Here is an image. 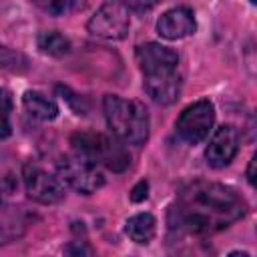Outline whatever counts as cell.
Here are the masks:
<instances>
[{"label": "cell", "mask_w": 257, "mask_h": 257, "mask_svg": "<svg viewBox=\"0 0 257 257\" xmlns=\"http://www.w3.org/2000/svg\"><path fill=\"white\" fill-rule=\"evenodd\" d=\"M245 213L247 203L235 189L213 181H193L171 209V227L189 235H211L227 229Z\"/></svg>", "instance_id": "cell-1"}, {"label": "cell", "mask_w": 257, "mask_h": 257, "mask_svg": "<svg viewBox=\"0 0 257 257\" xmlns=\"http://www.w3.org/2000/svg\"><path fill=\"white\" fill-rule=\"evenodd\" d=\"M104 118L110 133L126 145H143L149 139V112L139 100L122 98L118 94H106L102 100Z\"/></svg>", "instance_id": "cell-2"}, {"label": "cell", "mask_w": 257, "mask_h": 257, "mask_svg": "<svg viewBox=\"0 0 257 257\" xmlns=\"http://www.w3.org/2000/svg\"><path fill=\"white\" fill-rule=\"evenodd\" d=\"M70 145L76 155L96 165H104L110 171H122L131 163L126 151L100 133H74L70 137Z\"/></svg>", "instance_id": "cell-3"}, {"label": "cell", "mask_w": 257, "mask_h": 257, "mask_svg": "<svg viewBox=\"0 0 257 257\" xmlns=\"http://www.w3.org/2000/svg\"><path fill=\"white\" fill-rule=\"evenodd\" d=\"M56 173L64 185L82 195H90L104 185V175L98 165L76 153L62 157L56 165Z\"/></svg>", "instance_id": "cell-4"}, {"label": "cell", "mask_w": 257, "mask_h": 257, "mask_svg": "<svg viewBox=\"0 0 257 257\" xmlns=\"http://www.w3.org/2000/svg\"><path fill=\"white\" fill-rule=\"evenodd\" d=\"M131 18L128 8L118 0L104 2L88 20L86 28L92 36L102 40H122L128 32Z\"/></svg>", "instance_id": "cell-5"}, {"label": "cell", "mask_w": 257, "mask_h": 257, "mask_svg": "<svg viewBox=\"0 0 257 257\" xmlns=\"http://www.w3.org/2000/svg\"><path fill=\"white\" fill-rule=\"evenodd\" d=\"M213 122H215L213 102L211 100H197V102L189 104L187 108H183V112L179 114V118L175 122V131L185 143L197 145L209 137Z\"/></svg>", "instance_id": "cell-6"}, {"label": "cell", "mask_w": 257, "mask_h": 257, "mask_svg": "<svg viewBox=\"0 0 257 257\" xmlns=\"http://www.w3.org/2000/svg\"><path fill=\"white\" fill-rule=\"evenodd\" d=\"M135 56L145 78H159V76L179 72V54L173 48L163 46L159 42L141 44Z\"/></svg>", "instance_id": "cell-7"}, {"label": "cell", "mask_w": 257, "mask_h": 257, "mask_svg": "<svg viewBox=\"0 0 257 257\" xmlns=\"http://www.w3.org/2000/svg\"><path fill=\"white\" fill-rule=\"evenodd\" d=\"M24 187L28 197L42 205H54L64 197V183L36 165L24 167Z\"/></svg>", "instance_id": "cell-8"}, {"label": "cell", "mask_w": 257, "mask_h": 257, "mask_svg": "<svg viewBox=\"0 0 257 257\" xmlns=\"http://www.w3.org/2000/svg\"><path fill=\"white\" fill-rule=\"evenodd\" d=\"M237 151H239L237 128L233 124H223L213 133L205 151V159L213 169H223L235 159Z\"/></svg>", "instance_id": "cell-9"}, {"label": "cell", "mask_w": 257, "mask_h": 257, "mask_svg": "<svg viewBox=\"0 0 257 257\" xmlns=\"http://www.w3.org/2000/svg\"><path fill=\"white\" fill-rule=\"evenodd\" d=\"M195 30H197L195 14L191 8H185V6L171 8L163 12L161 18L157 20V32L165 40H179V38L191 36Z\"/></svg>", "instance_id": "cell-10"}, {"label": "cell", "mask_w": 257, "mask_h": 257, "mask_svg": "<svg viewBox=\"0 0 257 257\" xmlns=\"http://www.w3.org/2000/svg\"><path fill=\"white\" fill-rule=\"evenodd\" d=\"M145 92L159 104H173L181 94V74L173 72L159 78H145L143 80Z\"/></svg>", "instance_id": "cell-11"}, {"label": "cell", "mask_w": 257, "mask_h": 257, "mask_svg": "<svg viewBox=\"0 0 257 257\" xmlns=\"http://www.w3.org/2000/svg\"><path fill=\"white\" fill-rule=\"evenodd\" d=\"M24 108L30 116L38 118V120H54L58 116V106L52 98L44 96L38 90H26L22 96Z\"/></svg>", "instance_id": "cell-12"}, {"label": "cell", "mask_w": 257, "mask_h": 257, "mask_svg": "<svg viewBox=\"0 0 257 257\" xmlns=\"http://www.w3.org/2000/svg\"><path fill=\"white\" fill-rule=\"evenodd\" d=\"M124 233L128 235L131 241H135L139 245H147V243H151V239L157 233V221L151 213H137L126 221Z\"/></svg>", "instance_id": "cell-13"}, {"label": "cell", "mask_w": 257, "mask_h": 257, "mask_svg": "<svg viewBox=\"0 0 257 257\" xmlns=\"http://www.w3.org/2000/svg\"><path fill=\"white\" fill-rule=\"evenodd\" d=\"M36 42H38V48L44 54H48V56L60 58V56L70 52V40L64 34H60L58 30H44V32H40Z\"/></svg>", "instance_id": "cell-14"}, {"label": "cell", "mask_w": 257, "mask_h": 257, "mask_svg": "<svg viewBox=\"0 0 257 257\" xmlns=\"http://www.w3.org/2000/svg\"><path fill=\"white\" fill-rule=\"evenodd\" d=\"M12 96L6 88L0 86V139H8L12 135Z\"/></svg>", "instance_id": "cell-15"}, {"label": "cell", "mask_w": 257, "mask_h": 257, "mask_svg": "<svg viewBox=\"0 0 257 257\" xmlns=\"http://www.w3.org/2000/svg\"><path fill=\"white\" fill-rule=\"evenodd\" d=\"M76 0H38V4L42 6L44 12L52 14V16H62L66 14L72 6H74Z\"/></svg>", "instance_id": "cell-16"}, {"label": "cell", "mask_w": 257, "mask_h": 257, "mask_svg": "<svg viewBox=\"0 0 257 257\" xmlns=\"http://www.w3.org/2000/svg\"><path fill=\"white\" fill-rule=\"evenodd\" d=\"M18 183L12 175H6V177H0V205H4L16 191Z\"/></svg>", "instance_id": "cell-17"}, {"label": "cell", "mask_w": 257, "mask_h": 257, "mask_svg": "<svg viewBox=\"0 0 257 257\" xmlns=\"http://www.w3.org/2000/svg\"><path fill=\"white\" fill-rule=\"evenodd\" d=\"M18 58H20V54H16V52L10 50L8 46H2V44H0V66H2V68H16Z\"/></svg>", "instance_id": "cell-18"}, {"label": "cell", "mask_w": 257, "mask_h": 257, "mask_svg": "<svg viewBox=\"0 0 257 257\" xmlns=\"http://www.w3.org/2000/svg\"><path fill=\"white\" fill-rule=\"evenodd\" d=\"M118 2L124 4L126 8H133V10L143 12V10H151V8L157 6L161 0H118Z\"/></svg>", "instance_id": "cell-19"}, {"label": "cell", "mask_w": 257, "mask_h": 257, "mask_svg": "<svg viewBox=\"0 0 257 257\" xmlns=\"http://www.w3.org/2000/svg\"><path fill=\"white\" fill-rule=\"evenodd\" d=\"M147 191H149V183L147 181H139L135 185V189L131 191V201H135V203L145 201L147 199Z\"/></svg>", "instance_id": "cell-20"}, {"label": "cell", "mask_w": 257, "mask_h": 257, "mask_svg": "<svg viewBox=\"0 0 257 257\" xmlns=\"http://www.w3.org/2000/svg\"><path fill=\"white\" fill-rule=\"evenodd\" d=\"M66 253H92V249L90 247H86V245H68L66 249H64Z\"/></svg>", "instance_id": "cell-21"}, {"label": "cell", "mask_w": 257, "mask_h": 257, "mask_svg": "<svg viewBox=\"0 0 257 257\" xmlns=\"http://www.w3.org/2000/svg\"><path fill=\"white\" fill-rule=\"evenodd\" d=\"M247 181H249V185H255V157H251V161H249V169H247Z\"/></svg>", "instance_id": "cell-22"}, {"label": "cell", "mask_w": 257, "mask_h": 257, "mask_svg": "<svg viewBox=\"0 0 257 257\" xmlns=\"http://www.w3.org/2000/svg\"><path fill=\"white\" fill-rule=\"evenodd\" d=\"M249 2H251V4H255V2H257V0H249Z\"/></svg>", "instance_id": "cell-23"}]
</instances>
